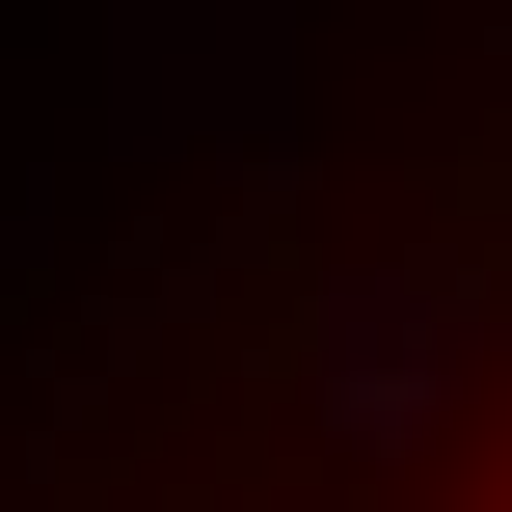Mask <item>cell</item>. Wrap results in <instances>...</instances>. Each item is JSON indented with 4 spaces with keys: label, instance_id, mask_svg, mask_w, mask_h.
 Here are the masks:
<instances>
[{
    "label": "cell",
    "instance_id": "obj_1",
    "mask_svg": "<svg viewBox=\"0 0 512 512\" xmlns=\"http://www.w3.org/2000/svg\"><path fill=\"white\" fill-rule=\"evenodd\" d=\"M486 324H512L486 243H351V270H297L270 378H297V432H324V459H432V432H459V378H486Z\"/></svg>",
    "mask_w": 512,
    "mask_h": 512
}]
</instances>
